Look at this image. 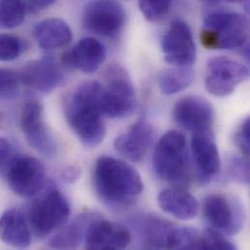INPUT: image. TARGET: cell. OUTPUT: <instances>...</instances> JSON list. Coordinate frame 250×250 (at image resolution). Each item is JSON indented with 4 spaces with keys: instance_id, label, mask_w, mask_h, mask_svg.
<instances>
[{
    "instance_id": "cell-1",
    "label": "cell",
    "mask_w": 250,
    "mask_h": 250,
    "mask_svg": "<svg viewBox=\"0 0 250 250\" xmlns=\"http://www.w3.org/2000/svg\"><path fill=\"white\" fill-rule=\"evenodd\" d=\"M103 91L104 87L100 82H85L64 103V115L68 125L87 147L100 145L106 134L102 112Z\"/></svg>"
},
{
    "instance_id": "cell-2",
    "label": "cell",
    "mask_w": 250,
    "mask_h": 250,
    "mask_svg": "<svg viewBox=\"0 0 250 250\" xmlns=\"http://www.w3.org/2000/svg\"><path fill=\"white\" fill-rule=\"evenodd\" d=\"M93 184L101 200L112 206L132 203L144 188L141 176L132 166L109 156L96 162Z\"/></svg>"
},
{
    "instance_id": "cell-3",
    "label": "cell",
    "mask_w": 250,
    "mask_h": 250,
    "mask_svg": "<svg viewBox=\"0 0 250 250\" xmlns=\"http://www.w3.org/2000/svg\"><path fill=\"white\" fill-rule=\"evenodd\" d=\"M249 20L245 15L218 10L205 17L201 41L207 49H240L245 51L246 57H249Z\"/></svg>"
},
{
    "instance_id": "cell-4",
    "label": "cell",
    "mask_w": 250,
    "mask_h": 250,
    "mask_svg": "<svg viewBox=\"0 0 250 250\" xmlns=\"http://www.w3.org/2000/svg\"><path fill=\"white\" fill-rule=\"evenodd\" d=\"M153 167L162 180L185 183L190 175V157L187 141L177 130L166 132L153 152Z\"/></svg>"
},
{
    "instance_id": "cell-5",
    "label": "cell",
    "mask_w": 250,
    "mask_h": 250,
    "mask_svg": "<svg viewBox=\"0 0 250 250\" xmlns=\"http://www.w3.org/2000/svg\"><path fill=\"white\" fill-rule=\"evenodd\" d=\"M70 214L65 196L55 187L35 199L27 210V222L36 237L42 239L63 226Z\"/></svg>"
},
{
    "instance_id": "cell-6",
    "label": "cell",
    "mask_w": 250,
    "mask_h": 250,
    "mask_svg": "<svg viewBox=\"0 0 250 250\" xmlns=\"http://www.w3.org/2000/svg\"><path fill=\"white\" fill-rule=\"evenodd\" d=\"M102 112L111 119L127 117L135 106V90L128 73L120 64L109 65L104 72Z\"/></svg>"
},
{
    "instance_id": "cell-7",
    "label": "cell",
    "mask_w": 250,
    "mask_h": 250,
    "mask_svg": "<svg viewBox=\"0 0 250 250\" xmlns=\"http://www.w3.org/2000/svg\"><path fill=\"white\" fill-rule=\"evenodd\" d=\"M3 168L8 186L21 197H33L45 185V167L34 157L12 154Z\"/></svg>"
},
{
    "instance_id": "cell-8",
    "label": "cell",
    "mask_w": 250,
    "mask_h": 250,
    "mask_svg": "<svg viewBox=\"0 0 250 250\" xmlns=\"http://www.w3.org/2000/svg\"><path fill=\"white\" fill-rule=\"evenodd\" d=\"M249 77L250 69L242 62L227 57H214L208 62L205 85L209 94L224 98L232 95Z\"/></svg>"
},
{
    "instance_id": "cell-9",
    "label": "cell",
    "mask_w": 250,
    "mask_h": 250,
    "mask_svg": "<svg viewBox=\"0 0 250 250\" xmlns=\"http://www.w3.org/2000/svg\"><path fill=\"white\" fill-rule=\"evenodd\" d=\"M21 128L29 144L36 152L46 158L57 153V143L45 122L44 108L37 100L27 101L21 113Z\"/></svg>"
},
{
    "instance_id": "cell-10",
    "label": "cell",
    "mask_w": 250,
    "mask_h": 250,
    "mask_svg": "<svg viewBox=\"0 0 250 250\" xmlns=\"http://www.w3.org/2000/svg\"><path fill=\"white\" fill-rule=\"evenodd\" d=\"M124 6L117 1H92L83 12L84 27L97 35L113 37L117 35L125 24Z\"/></svg>"
},
{
    "instance_id": "cell-11",
    "label": "cell",
    "mask_w": 250,
    "mask_h": 250,
    "mask_svg": "<svg viewBox=\"0 0 250 250\" xmlns=\"http://www.w3.org/2000/svg\"><path fill=\"white\" fill-rule=\"evenodd\" d=\"M165 61L173 66H192L196 61V45L189 25L182 20L173 21L162 38Z\"/></svg>"
},
{
    "instance_id": "cell-12",
    "label": "cell",
    "mask_w": 250,
    "mask_h": 250,
    "mask_svg": "<svg viewBox=\"0 0 250 250\" xmlns=\"http://www.w3.org/2000/svg\"><path fill=\"white\" fill-rule=\"evenodd\" d=\"M206 220L219 232L234 235L243 226L244 211L241 204L223 195H209L203 202Z\"/></svg>"
},
{
    "instance_id": "cell-13",
    "label": "cell",
    "mask_w": 250,
    "mask_h": 250,
    "mask_svg": "<svg viewBox=\"0 0 250 250\" xmlns=\"http://www.w3.org/2000/svg\"><path fill=\"white\" fill-rule=\"evenodd\" d=\"M172 116L177 125L193 133H198L211 129L214 111L206 99L188 96L176 103Z\"/></svg>"
},
{
    "instance_id": "cell-14",
    "label": "cell",
    "mask_w": 250,
    "mask_h": 250,
    "mask_svg": "<svg viewBox=\"0 0 250 250\" xmlns=\"http://www.w3.org/2000/svg\"><path fill=\"white\" fill-rule=\"evenodd\" d=\"M19 73L21 85L41 93L54 91L63 81L61 67L50 57L26 62Z\"/></svg>"
},
{
    "instance_id": "cell-15",
    "label": "cell",
    "mask_w": 250,
    "mask_h": 250,
    "mask_svg": "<svg viewBox=\"0 0 250 250\" xmlns=\"http://www.w3.org/2000/svg\"><path fill=\"white\" fill-rule=\"evenodd\" d=\"M129 244L125 227L104 219H93L85 236V250H123Z\"/></svg>"
},
{
    "instance_id": "cell-16",
    "label": "cell",
    "mask_w": 250,
    "mask_h": 250,
    "mask_svg": "<svg viewBox=\"0 0 250 250\" xmlns=\"http://www.w3.org/2000/svg\"><path fill=\"white\" fill-rule=\"evenodd\" d=\"M154 141V126L146 121H138L116 137L114 147L126 160L139 163L145 159Z\"/></svg>"
},
{
    "instance_id": "cell-17",
    "label": "cell",
    "mask_w": 250,
    "mask_h": 250,
    "mask_svg": "<svg viewBox=\"0 0 250 250\" xmlns=\"http://www.w3.org/2000/svg\"><path fill=\"white\" fill-rule=\"evenodd\" d=\"M105 58L106 48L101 41L94 37H84L63 54L62 62L67 67L93 73L101 67Z\"/></svg>"
},
{
    "instance_id": "cell-18",
    "label": "cell",
    "mask_w": 250,
    "mask_h": 250,
    "mask_svg": "<svg viewBox=\"0 0 250 250\" xmlns=\"http://www.w3.org/2000/svg\"><path fill=\"white\" fill-rule=\"evenodd\" d=\"M191 152L203 181H208L219 171L220 156L211 129L194 133L191 140Z\"/></svg>"
},
{
    "instance_id": "cell-19",
    "label": "cell",
    "mask_w": 250,
    "mask_h": 250,
    "mask_svg": "<svg viewBox=\"0 0 250 250\" xmlns=\"http://www.w3.org/2000/svg\"><path fill=\"white\" fill-rule=\"evenodd\" d=\"M157 201L163 211L180 220L193 219L200 208L199 202L193 194L182 187H171L161 191Z\"/></svg>"
},
{
    "instance_id": "cell-20",
    "label": "cell",
    "mask_w": 250,
    "mask_h": 250,
    "mask_svg": "<svg viewBox=\"0 0 250 250\" xmlns=\"http://www.w3.org/2000/svg\"><path fill=\"white\" fill-rule=\"evenodd\" d=\"M0 241L19 250H24L30 246L31 232L29 225L20 209H7L0 216Z\"/></svg>"
},
{
    "instance_id": "cell-21",
    "label": "cell",
    "mask_w": 250,
    "mask_h": 250,
    "mask_svg": "<svg viewBox=\"0 0 250 250\" xmlns=\"http://www.w3.org/2000/svg\"><path fill=\"white\" fill-rule=\"evenodd\" d=\"M33 35L39 47L47 51L66 46L72 39L69 25L58 18H48L39 21L33 29Z\"/></svg>"
},
{
    "instance_id": "cell-22",
    "label": "cell",
    "mask_w": 250,
    "mask_h": 250,
    "mask_svg": "<svg viewBox=\"0 0 250 250\" xmlns=\"http://www.w3.org/2000/svg\"><path fill=\"white\" fill-rule=\"evenodd\" d=\"M89 215L80 216L52 237L49 246L55 250H77L92 222Z\"/></svg>"
},
{
    "instance_id": "cell-23",
    "label": "cell",
    "mask_w": 250,
    "mask_h": 250,
    "mask_svg": "<svg viewBox=\"0 0 250 250\" xmlns=\"http://www.w3.org/2000/svg\"><path fill=\"white\" fill-rule=\"evenodd\" d=\"M195 78L192 66H173L165 69L159 76V88L163 95L171 96L188 88Z\"/></svg>"
},
{
    "instance_id": "cell-24",
    "label": "cell",
    "mask_w": 250,
    "mask_h": 250,
    "mask_svg": "<svg viewBox=\"0 0 250 250\" xmlns=\"http://www.w3.org/2000/svg\"><path fill=\"white\" fill-rule=\"evenodd\" d=\"M200 234L190 227H175L172 229L166 244L165 250H198Z\"/></svg>"
},
{
    "instance_id": "cell-25",
    "label": "cell",
    "mask_w": 250,
    "mask_h": 250,
    "mask_svg": "<svg viewBox=\"0 0 250 250\" xmlns=\"http://www.w3.org/2000/svg\"><path fill=\"white\" fill-rule=\"evenodd\" d=\"M26 8L24 2L15 0L0 1V28H14L24 20Z\"/></svg>"
},
{
    "instance_id": "cell-26",
    "label": "cell",
    "mask_w": 250,
    "mask_h": 250,
    "mask_svg": "<svg viewBox=\"0 0 250 250\" xmlns=\"http://www.w3.org/2000/svg\"><path fill=\"white\" fill-rule=\"evenodd\" d=\"M174 226L161 218L150 217L146 221V235L149 242L156 248L165 250L167 241Z\"/></svg>"
},
{
    "instance_id": "cell-27",
    "label": "cell",
    "mask_w": 250,
    "mask_h": 250,
    "mask_svg": "<svg viewBox=\"0 0 250 250\" xmlns=\"http://www.w3.org/2000/svg\"><path fill=\"white\" fill-rule=\"evenodd\" d=\"M138 8L147 21L157 22L167 16L171 2L167 0H143L138 2Z\"/></svg>"
},
{
    "instance_id": "cell-28",
    "label": "cell",
    "mask_w": 250,
    "mask_h": 250,
    "mask_svg": "<svg viewBox=\"0 0 250 250\" xmlns=\"http://www.w3.org/2000/svg\"><path fill=\"white\" fill-rule=\"evenodd\" d=\"M198 250H238L236 246L213 229L206 230L200 236Z\"/></svg>"
},
{
    "instance_id": "cell-29",
    "label": "cell",
    "mask_w": 250,
    "mask_h": 250,
    "mask_svg": "<svg viewBox=\"0 0 250 250\" xmlns=\"http://www.w3.org/2000/svg\"><path fill=\"white\" fill-rule=\"evenodd\" d=\"M21 85L19 71L0 68V99H13L15 98Z\"/></svg>"
},
{
    "instance_id": "cell-30",
    "label": "cell",
    "mask_w": 250,
    "mask_h": 250,
    "mask_svg": "<svg viewBox=\"0 0 250 250\" xmlns=\"http://www.w3.org/2000/svg\"><path fill=\"white\" fill-rule=\"evenodd\" d=\"M23 50L21 39L13 34L0 33V62H12L20 58Z\"/></svg>"
},
{
    "instance_id": "cell-31",
    "label": "cell",
    "mask_w": 250,
    "mask_h": 250,
    "mask_svg": "<svg viewBox=\"0 0 250 250\" xmlns=\"http://www.w3.org/2000/svg\"><path fill=\"white\" fill-rule=\"evenodd\" d=\"M229 172L233 179L242 184L250 183L249 159L242 156H233L229 160Z\"/></svg>"
},
{
    "instance_id": "cell-32",
    "label": "cell",
    "mask_w": 250,
    "mask_h": 250,
    "mask_svg": "<svg viewBox=\"0 0 250 250\" xmlns=\"http://www.w3.org/2000/svg\"><path fill=\"white\" fill-rule=\"evenodd\" d=\"M234 140L244 157L249 159L250 150V119L248 117L239 125L235 132Z\"/></svg>"
},
{
    "instance_id": "cell-33",
    "label": "cell",
    "mask_w": 250,
    "mask_h": 250,
    "mask_svg": "<svg viewBox=\"0 0 250 250\" xmlns=\"http://www.w3.org/2000/svg\"><path fill=\"white\" fill-rule=\"evenodd\" d=\"M55 3L54 0H34V1H26L24 2L26 11L32 13H38L48 9Z\"/></svg>"
},
{
    "instance_id": "cell-34",
    "label": "cell",
    "mask_w": 250,
    "mask_h": 250,
    "mask_svg": "<svg viewBox=\"0 0 250 250\" xmlns=\"http://www.w3.org/2000/svg\"><path fill=\"white\" fill-rule=\"evenodd\" d=\"M12 155V147L9 141L0 137V167L4 166L9 157Z\"/></svg>"
},
{
    "instance_id": "cell-35",
    "label": "cell",
    "mask_w": 250,
    "mask_h": 250,
    "mask_svg": "<svg viewBox=\"0 0 250 250\" xmlns=\"http://www.w3.org/2000/svg\"><path fill=\"white\" fill-rule=\"evenodd\" d=\"M64 177L66 180L70 181V180H76L77 177L79 176V172L76 168H73V167H69L68 170L64 171Z\"/></svg>"
}]
</instances>
